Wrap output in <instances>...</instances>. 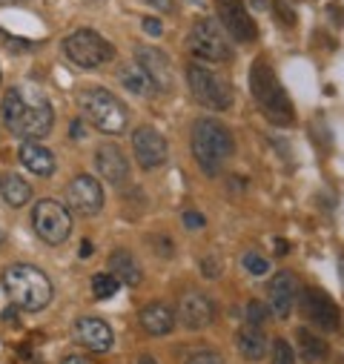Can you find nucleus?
Listing matches in <instances>:
<instances>
[{"label": "nucleus", "mask_w": 344, "mask_h": 364, "mask_svg": "<svg viewBox=\"0 0 344 364\" xmlns=\"http://www.w3.org/2000/svg\"><path fill=\"white\" fill-rule=\"evenodd\" d=\"M0 115H4L6 129L23 141L46 138L55 124V109L46 101V95L38 92V89H26V86L9 89L4 95V104H0Z\"/></svg>", "instance_id": "nucleus-1"}, {"label": "nucleus", "mask_w": 344, "mask_h": 364, "mask_svg": "<svg viewBox=\"0 0 344 364\" xmlns=\"http://www.w3.org/2000/svg\"><path fill=\"white\" fill-rule=\"evenodd\" d=\"M249 89H252V98L255 104L262 107V112L267 115L270 124L276 127H290L296 121V109L293 101L287 98L281 80L276 77L273 66L264 60H255L252 72H249Z\"/></svg>", "instance_id": "nucleus-2"}, {"label": "nucleus", "mask_w": 344, "mask_h": 364, "mask_svg": "<svg viewBox=\"0 0 344 364\" xmlns=\"http://www.w3.org/2000/svg\"><path fill=\"white\" fill-rule=\"evenodd\" d=\"M4 290L12 299L15 307L26 313H38L52 301V282L46 279V272L32 267V264H12L4 272Z\"/></svg>", "instance_id": "nucleus-3"}, {"label": "nucleus", "mask_w": 344, "mask_h": 364, "mask_svg": "<svg viewBox=\"0 0 344 364\" xmlns=\"http://www.w3.org/2000/svg\"><path fill=\"white\" fill-rule=\"evenodd\" d=\"M232 149H235V141H232V132L224 124H218L213 118L195 121V129H193V152H195L198 166L207 175H218L221 164L232 155Z\"/></svg>", "instance_id": "nucleus-4"}, {"label": "nucleus", "mask_w": 344, "mask_h": 364, "mask_svg": "<svg viewBox=\"0 0 344 364\" xmlns=\"http://www.w3.org/2000/svg\"><path fill=\"white\" fill-rule=\"evenodd\" d=\"M80 109H83L86 121L107 135H121L129 121L127 104L118 95H112L109 89H90V92H83Z\"/></svg>", "instance_id": "nucleus-5"}, {"label": "nucleus", "mask_w": 344, "mask_h": 364, "mask_svg": "<svg viewBox=\"0 0 344 364\" xmlns=\"http://www.w3.org/2000/svg\"><path fill=\"white\" fill-rule=\"evenodd\" d=\"M187 83H190V92L198 104L210 107V109H230L232 107V86L213 69L201 66V63H193L187 69Z\"/></svg>", "instance_id": "nucleus-6"}, {"label": "nucleus", "mask_w": 344, "mask_h": 364, "mask_svg": "<svg viewBox=\"0 0 344 364\" xmlns=\"http://www.w3.org/2000/svg\"><path fill=\"white\" fill-rule=\"evenodd\" d=\"M63 52L72 63L83 66V69H95V66H104L107 60H112L115 49L109 41H104L98 32L92 29H77L72 32L66 41H63Z\"/></svg>", "instance_id": "nucleus-7"}, {"label": "nucleus", "mask_w": 344, "mask_h": 364, "mask_svg": "<svg viewBox=\"0 0 344 364\" xmlns=\"http://www.w3.org/2000/svg\"><path fill=\"white\" fill-rule=\"evenodd\" d=\"M32 227H35V235L46 244H63L72 232V215L63 204L52 201V198H43L35 204V213H32Z\"/></svg>", "instance_id": "nucleus-8"}, {"label": "nucleus", "mask_w": 344, "mask_h": 364, "mask_svg": "<svg viewBox=\"0 0 344 364\" xmlns=\"http://www.w3.org/2000/svg\"><path fill=\"white\" fill-rule=\"evenodd\" d=\"M190 49L204 58V60H215V63H227L232 60V46H230V38L224 32V26L218 21H198L190 32Z\"/></svg>", "instance_id": "nucleus-9"}, {"label": "nucleus", "mask_w": 344, "mask_h": 364, "mask_svg": "<svg viewBox=\"0 0 344 364\" xmlns=\"http://www.w3.org/2000/svg\"><path fill=\"white\" fill-rule=\"evenodd\" d=\"M301 310H304V316H307V321H310L313 327H318V330H324V333L338 330L341 313H338L335 301H333L324 290L307 287L304 296H301Z\"/></svg>", "instance_id": "nucleus-10"}, {"label": "nucleus", "mask_w": 344, "mask_h": 364, "mask_svg": "<svg viewBox=\"0 0 344 364\" xmlns=\"http://www.w3.org/2000/svg\"><path fill=\"white\" fill-rule=\"evenodd\" d=\"M66 201L80 215H95L104 210V187L92 175H77L66 190Z\"/></svg>", "instance_id": "nucleus-11"}, {"label": "nucleus", "mask_w": 344, "mask_h": 364, "mask_svg": "<svg viewBox=\"0 0 344 364\" xmlns=\"http://www.w3.org/2000/svg\"><path fill=\"white\" fill-rule=\"evenodd\" d=\"M132 152H135V161L144 169H158L169 155L163 135L158 129H152V127H138L132 132Z\"/></svg>", "instance_id": "nucleus-12"}, {"label": "nucleus", "mask_w": 344, "mask_h": 364, "mask_svg": "<svg viewBox=\"0 0 344 364\" xmlns=\"http://www.w3.org/2000/svg\"><path fill=\"white\" fill-rule=\"evenodd\" d=\"M218 21H221L224 32H230L241 43H249L258 35V29L241 0H218Z\"/></svg>", "instance_id": "nucleus-13"}, {"label": "nucleus", "mask_w": 344, "mask_h": 364, "mask_svg": "<svg viewBox=\"0 0 344 364\" xmlns=\"http://www.w3.org/2000/svg\"><path fill=\"white\" fill-rule=\"evenodd\" d=\"M138 66L146 72V77L155 83L158 92H172V63L169 58L155 46H141L135 52Z\"/></svg>", "instance_id": "nucleus-14"}, {"label": "nucleus", "mask_w": 344, "mask_h": 364, "mask_svg": "<svg viewBox=\"0 0 344 364\" xmlns=\"http://www.w3.org/2000/svg\"><path fill=\"white\" fill-rule=\"evenodd\" d=\"M95 166H98L101 178L109 181V184H115V187H124L129 181V164H127L124 152L118 146H112V144H104L95 152Z\"/></svg>", "instance_id": "nucleus-15"}, {"label": "nucleus", "mask_w": 344, "mask_h": 364, "mask_svg": "<svg viewBox=\"0 0 344 364\" xmlns=\"http://www.w3.org/2000/svg\"><path fill=\"white\" fill-rule=\"evenodd\" d=\"M296 299H299V284H296V276L293 272H276L273 282H270V307L279 318H287L296 307Z\"/></svg>", "instance_id": "nucleus-16"}, {"label": "nucleus", "mask_w": 344, "mask_h": 364, "mask_svg": "<svg viewBox=\"0 0 344 364\" xmlns=\"http://www.w3.org/2000/svg\"><path fill=\"white\" fill-rule=\"evenodd\" d=\"M213 316H215L213 301H210L207 296H201V293H187V296L181 299V304H178V318H181L184 327H190V330H204V327H210V324H213Z\"/></svg>", "instance_id": "nucleus-17"}, {"label": "nucleus", "mask_w": 344, "mask_h": 364, "mask_svg": "<svg viewBox=\"0 0 344 364\" xmlns=\"http://www.w3.org/2000/svg\"><path fill=\"white\" fill-rule=\"evenodd\" d=\"M75 338L95 353H107L112 347V327L101 318H77L75 321Z\"/></svg>", "instance_id": "nucleus-18"}, {"label": "nucleus", "mask_w": 344, "mask_h": 364, "mask_svg": "<svg viewBox=\"0 0 344 364\" xmlns=\"http://www.w3.org/2000/svg\"><path fill=\"white\" fill-rule=\"evenodd\" d=\"M21 164L32 172V175H41V178H49L52 172H55V155L43 146V144H38V141H23L21 144Z\"/></svg>", "instance_id": "nucleus-19"}, {"label": "nucleus", "mask_w": 344, "mask_h": 364, "mask_svg": "<svg viewBox=\"0 0 344 364\" xmlns=\"http://www.w3.org/2000/svg\"><path fill=\"white\" fill-rule=\"evenodd\" d=\"M138 318L149 336H166V333H172V327H176V313H172V307H166L163 301L146 304Z\"/></svg>", "instance_id": "nucleus-20"}, {"label": "nucleus", "mask_w": 344, "mask_h": 364, "mask_svg": "<svg viewBox=\"0 0 344 364\" xmlns=\"http://www.w3.org/2000/svg\"><path fill=\"white\" fill-rule=\"evenodd\" d=\"M235 347H238V353H241L244 358L258 361V358H264V353H267V336H264L262 327L244 324V327L238 330V336H235Z\"/></svg>", "instance_id": "nucleus-21"}, {"label": "nucleus", "mask_w": 344, "mask_h": 364, "mask_svg": "<svg viewBox=\"0 0 344 364\" xmlns=\"http://www.w3.org/2000/svg\"><path fill=\"white\" fill-rule=\"evenodd\" d=\"M109 272H112L118 282L129 284V287H138L141 279H144V272H141L138 261H135L132 252H127V250H115V252L109 255Z\"/></svg>", "instance_id": "nucleus-22"}, {"label": "nucleus", "mask_w": 344, "mask_h": 364, "mask_svg": "<svg viewBox=\"0 0 344 364\" xmlns=\"http://www.w3.org/2000/svg\"><path fill=\"white\" fill-rule=\"evenodd\" d=\"M0 198H4L9 207H23L32 198V187L21 175H0Z\"/></svg>", "instance_id": "nucleus-23"}, {"label": "nucleus", "mask_w": 344, "mask_h": 364, "mask_svg": "<svg viewBox=\"0 0 344 364\" xmlns=\"http://www.w3.org/2000/svg\"><path fill=\"white\" fill-rule=\"evenodd\" d=\"M121 83L127 86V92H132V95H149V92H155V83L146 77V72L141 66H127L121 72Z\"/></svg>", "instance_id": "nucleus-24"}, {"label": "nucleus", "mask_w": 344, "mask_h": 364, "mask_svg": "<svg viewBox=\"0 0 344 364\" xmlns=\"http://www.w3.org/2000/svg\"><path fill=\"white\" fill-rule=\"evenodd\" d=\"M299 341H301V353H304L307 361H318V358L327 355V344L318 336H313L307 330H299Z\"/></svg>", "instance_id": "nucleus-25"}, {"label": "nucleus", "mask_w": 344, "mask_h": 364, "mask_svg": "<svg viewBox=\"0 0 344 364\" xmlns=\"http://www.w3.org/2000/svg\"><path fill=\"white\" fill-rule=\"evenodd\" d=\"M118 287H121V282L112 276V272H98V276H92V293H95V299H112L115 293H118Z\"/></svg>", "instance_id": "nucleus-26"}, {"label": "nucleus", "mask_w": 344, "mask_h": 364, "mask_svg": "<svg viewBox=\"0 0 344 364\" xmlns=\"http://www.w3.org/2000/svg\"><path fill=\"white\" fill-rule=\"evenodd\" d=\"M244 267H247V272H252V276H267L270 272V261L264 255H258V252H247Z\"/></svg>", "instance_id": "nucleus-27"}, {"label": "nucleus", "mask_w": 344, "mask_h": 364, "mask_svg": "<svg viewBox=\"0 0 344 364\" xmlns=\"http://www.w3.org/2000/svg\"><path fill=\"white\" fill-rule=\"evenodd\" d=\"M273 364H296L293 347H290L284 338H276V341H273Z\"/></svg>", "instance_id": "nucleus-28"}, {"label": "nucleus", "mask_w": 344, "mask_h": 364, "mask_svg": "<svg viewBox=\"0 0 344 364\" xmlns=\"http://www.w3.org/2000/svg\"><path fill=\"white\" fill-rule=\"evenodd\" d=\"M264 321H267V307H264L262 301H249V304H247V324L264 327Z\"/></svg>", "instance_id": "nucleus-29"}, {"label": "nucleus", "mask_w": 344, "mask_h": 364, "mask_svg": "<svg viewBox=\"0 0 344 364\" xmlns=\"http://www.w3.org/2000/svg\"><path fill=\"white\" fill-rule=\"evenodd\" d=\"M187 364H224V358H221L218 353H210V350H201V353H195V355H190V358H187Z\"/></svg>", "instance_id": "nucleus-30"}, {"label": "nucleus", "mask_w": 344, "mask_h": 364, "mask_svg": "<svg viewBox=\"0 0 344 364\" xmlns=\"http://www.w3.org/2000/svg\"><path fill=\"white\" fill-rule=\"evenodd\" d=\"M144 32H146V35H152V38H161L163 26H161V21H158V18H144Z\"/></svg>", "instance_id": "nucleus-31"}, {"label": "nucleus", "mask_w": 344, "mask_h": 364, "mask_svg": "<svg viewBox=\"0 0 344 364\" xmlns=\"http://www.w3.org/2000/svg\"><path fill=\"white\" fill-rule=\"evenodd\" d=\"M184 227L187 230H201L204 227V215L201 213H184Z\"/></svg>", "instance_id": "nucleus-32"}, {"label": "nucleus", "mask_w": 344, "mask_h": 364, "mask_svg": "<svg viewBox=\"0 0 344 364\" xmlns=\"http://www.w3.org/2000/svg\"><path fill=\"white\" fill-rule=\"evenodd\" d=\"M146 4H152L161 12H172V9H176V0H146Z\"/></svg>", "instance_id": "nucleus-33"}, {"label": "nucleus", "mask_w": 344, "mask_h": 364, "mask_svg": "<svg viewBox=\"0 0 344 364\" xmlns=\"http://www.w3.org/2000/svg\"><path fill=\"white\" fill-rule=\"evenodd\" d=\"M218 272H221V264H213V261L207 258V261H204V276H207V279H215Z\"/></svg>", "instance_id": "nucleus-34"}, {"label": "nucleus", "mask_w": 344, "mask_h": 364, "mask_svg": "<svg viewBox=\"0 0 344 364\" xmlns=\"http://www.w3.org/2000/svg\"><path fill=\"white\" fill-rule=\"evenodd\" d=\"M69 132H72V138H75V141H80V138H83V124H80V121H72Z\"/></svg>", "instance_id": "nucleus-35"}, {"label": "nucleus", "mask_w": 344, "mask_h": 364, "mask_svg": "<svg viewBox=\"0 0 344 364\" xmlns=\"http://www.w3.org/2000/svg\"><path fill=\"white\" fill-rule=\"evenodd\" d=\"M290 252V244L284 238H276V255H287Z\"/></svg>", "instance_id": "nucleus-36"}, {"label": "nucleus", "mask_w": 344, "mask_h": 364, "mask_svg": "<svg viewBox=\"0 0 344 364\" xmlns=\"http://www.w3.org/2000/svg\"><path fill=\"white\" fill-rule=\"evenodd\" d=\"M77 255H80V258H90V255H92V244H90V241H83L80 250H77Z\"/></svg>", "instance_id": "nucleus-37"}, {"label": "nucleus", "mask_w": 344, "mask_h": 364, "mask_svg": "<svg viewBox=\"0 0 344 364\" xmlns=\"http://www.w3.org/2000/svg\"><path fill=\"white\" fill-rule=\"evenodd\" d=\"M60 364H90V361H86V358H80V355H66Z\"/></svg>", "instance_id": "nucleus-38"}, {"label": "nucleus", "mask_w": 344, "mask_h": 364, "mask_svg": "<svg viewBox=\"0 0 344 364\" xmlns=\"http://www.w3.org/2000/svg\"><path fill=\"white\" fill-rule=\"evenodd\" d=\"M18 4H23V0H0V6H18Z\"/></svg>", "instance_id": "nucleus-39"}, {"label": "nucleus", "mask_w": 344, "mask_h": 364, "mask_svg": "<svg viewBox=\"0 0 344 364\" xmlns=\"http://www.w3.org/2000/svg\"><path fill=\"white\" fill-rule=\"evenodd\" d=\"M338 272H341V287H344V255L338 258Z\"/></svg>", "instance_id": "nucleus-40"}, {"label": "nucleus", "mask_w": 344, "mask_h": 364, "mask_svg": "<svg viewBox=\"0 0 344 364\" xmlns=\"http://www.w3.org/2000/svg\"><path fill=\"white\" fill-rule=\"evenodd\" d=\"M252 6H255V9H267L270 4H267V0H255V4H252Z\"/></svg>", "instance_id": "nucleus-41"}, {"label": "nucleus", "mask_w": 344, "mask_h": 364, "mask_svg": "<svg viewBox=\"0 0 344 364\" xmlns=\"http://www.w3.org/2000/svg\"><path fill=\"white\" fill-rule=\"evenodd\" d=\"M141 364H155V361L152 358H141Z\"/></svg>", "instance_id": "nucleus-42"}, {"label": "nucleus", "mask_w": 344, "mask_h": 364, "mask_svg": "<svg viewBox=\"0 0 344 364\" xmlns=\"http://www.w3.org/2000/svg\"><path fill=\"white\" fill-rule=\"evenodd\" d=\"M0 241H4V235H0Z\"/></svg>", "instance_id": "nucleus-43"}]
</instances>
